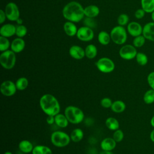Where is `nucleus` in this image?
I'll use <instances>...</instances> for the list:
<instances>
[{"label": "nucleus", "mask_w": 154, "mask_h": 154, "mask_svg": "<svg viewBox=\"0 0 154 154\" xmlns=\"http://www.w3.org/2000/svg\"><path fill=\"white\" fill-rule=\"evenodd\" d=\"M62 13L63 17L67 21L73 23L80 22L85 16L84 8L79 2L76 1L67 3L64 7Z\"/></svg>", "instance_id": "1"}, {"label": "nucleus", "mask_w": 154, "mask_h": 154, "mask_svg": "<svg viewBox=\"0 0 154 154\" xmlns=\"http://www.w3.org/2000/svg\"><path fill=\"white\" fill-rule=\"evenodd\" d=\"M42 110L47 116H56L60 113V105L57 99L51 94H45L40 99Z\"/></svg>", "instance_id": "2"}, {"label": "nucleus", "mask_w": 154, "mask_h": 154, "mask_svg": "<svg viewBox=\"0 0 154 154\" xmlns=\"http://www.w3.org/2000/svg\"><path fill=\"white\" fill-rule=\"evenodd\" d=\"M64 115L68 121L72 124L80 123L84 118V114L82 109L75 106H68L64 110Z\"/></svg>", "instance_id": "3"}, {"label": "nucleus", "mask_w": 154, "mask_h": 154, "mask_svg": "<svg viewBox=\"0 0 154 154\" xmlns=\"http://www.w3.org/2000/svg\"><path fill=\"white\" fill-rule=\"evenodd\" d=\"M70 140V137L67 133L60 131H55L51 135L52 144L58 147H63L67 146Z\"/></svg>", "instance_id": "4"}, {"label": "nucleus", "mask_w": 154, "mask_h": 154, "mask_svg": "<svg viewBox=\"0 0 154 154\" xmlns=\"http://www.w3.org/2000/svg\"><path fill=\"white\" fill-rule=\"evenodd\" d=\"M112 41L117 45H123L127 40V32L124 26L118 25L114 26L110 32Z\"/></svg>", "instance_id": "5"}, {"label": "nucleus", "mask_w": 154, "mask_h": 154, "mask_svg": "<svg viewBox=\"0 0 154 154\" xmlns=\"http://www.w3.org/2000/svg\"><path fill=\"white\" fill-rule=\"evenodd\" d=\"M16 61L15 52L11 50H7L0 55V63L5 69L10 70L14 67Z\"/></svg>", "instance_id": "6"}, {"label": "nucleus", "mask_w": 154, "mask_h": 154, "mask_svg": "<svg viewBox=\"0 0 154 154\" xmlns=\"http://www.w3.org/2000/svg\"><path fill=\"white\" fill-rule=\"evenodd\" d=\"M96 66L100 72L105 73L112 72L115 69L113 61L107 57H102L99 59L96 63Z\"/></svg>", "instance_id": "7"}, {"label": "nucleus", "mask_w": 154, "mask_h": 154, "mask_svg": "<svg viewBox=\"0 0 154 154\" xmlns=\"http://www.w3.org/2000/svg\"><path fill=\"white\" fill-rule=\"evenodd\" d=\"M137 53V49L133 45H125L119 50L120 57L125 60H131L135 58Z\"/></svg>", "instance_id": "8"}, {"label": "nucleus", "mask_w": 154, "mask_h": 154, "mask_svg": "<svg viewBox=\"0 0 154 154\" xmlns=\"http://www.w3.org/2000/svg\"><path fill=\"white\" fill-rule=\"evenodd\" d=\"M7 18L10 21H16L20 17V11L17 5L12 2H8L5 8Z\"/></svg>", "instance_id": "9"}, {"label": "nucleus", "mask_w": 154, "mask_h": 154, "mask_svg": "<svg viewBox=\"0 0 154 154\" xmlns=\"http://www.w3.org/2000/svg\"><path fill=\"white\" fill-rule=\"evenodd\" d=\"M76 35L81 41L89 42L93 38L94 32L91 28L84 26L78 29Z\"/></svg>", "instance_id": "10"}, {"label": "nucleus", "mask_w": 154, "mask_h": 154, "mask_svg": "<svg viewBox=\"0 0 154 154\" xmlns=\"http://www.w3.org/2000/svg\"><path fill=\"white\" fill-rule=\"evenodd\" d=\"M0 90L1 93L5 96H13L17 90L16 84L10 80L4 81L0 87Z\"/></svg>", "instance_id": "11"}, {"label": "nucleus", "mask_w": 154, "mask_h": 154, "mask_svg": "<svg viewBox=\"0 0 154 154\" xmlns=\"http://www.w3.org/2000/svg\"><path fill=\"white\" fill-rule=\"evenodd\" d=\"M127 31L131 36L135 37L142 34L143 26L138 22L133 21L128 24Z\"/></svg>", "instance_id": "12"}, {"label": "nucleus", "mask_w": 154, "mask_h": 154, "mask_svg": "<svg viewBox=\"0 0 154 154\" xmlns=\"http://www.w3.org/2000/svg\"><path fill=\"white\" fill-rule=\"evenodd\" d=\"M142 34L146 40L154 42V22H148L144 25Z\"/></svg>", "instance_id": "13"}, {"label": "nucleus", "mask_w": 154, "mask_h": 154, "mask_svg": "<svg viewBox=\"0 0 154 154\" xmlns=\"http://www.w3.org/2000/svg\"><path fill=\"white\" fill-rule=\"evenodd\" d=\"M16 26L13 24L7 23L3 25L0 29V34L5 37H10L16 34Z\"/></svg>", "instance_id": "14"}, {"label": "nucleus", "mask_w": 154, "mask_h": 154, "mask_svg": "<svg viewBox=\"0 0 154 154\" xmlns=\"http://www.w3.org/2000/svg\"><path fill=\"white\" fill-rule=\"evenodd\" d=\"M69 54L70 57L76 60H81L85 56V50L78 45H73L70 48Z\"/></svg>", "instance_id": "15"}, {"label": "nucleus", "mask_w": 154, "mask_h": 154, "mask_svg": "<svg viewBox=\"0 0 154 154\" xmlns=\"http://www.w3.org/2000/svg\"><path fill=\"white\" fill-rule=\"evenodd\" d=\"M25 46V42L22 38L17 37L14 38L11 43V50L15 53H19L22 52Z\"/></svg>", "instance_id": "16"}, {"label": "nucleus", "mask_w": 154, "mask_h": 154, "mask_svg": "<svg viewBox=\"0 0 154 154\" xmlns=\"http://www.w3.org/2000/svg\"><path fill=\"white\" fill-rule=\"evenodd\" d=\"M116 141L113 138H105L100 143V147L103 150L111 151L116 146Z\"/></svg>", "instance_id": "17"}, {"label": "nucleus", "mask_w": 154, "mask_h": 154, "mask_svg": "<svg viewBox=\"0 0 154 154\" xmlns=\"http://www.w3.org/2000/svg\"><path fill=\"white\" fill-rule=\"evenodd\" d=\"M63 28L65 33L69 37H73L76 35L78 28L76 25L70 21H67L63 25Z\"/></svg>", "instance_id": "18"}, {"label": "nucleus", "mask_w": 154, "mask_h": 154, "mask_svg": "<svg viewBox=\"0 0 154 154\" xmlns=\"http://www.w3.org/2000/svg\"><path fill=\"white\" fill-rule=\"evenodd\" d=\"M99 7L95 5H90L84 8V15L87 17H96L99 15Z\"/></svg>", "instance_id": "19"}, {"label": "nucleus", "mask_w": 154, "mask_h": 154, "mask_svg": "<svg viewBox=\"0 0 154 154\" xmlns=\"http://www.w3.org/2000/svg\"><path fill=\"white\" fill-rule=\"evenodd\" d=\"M18 147L19 150L25 153L32 152L34 149L32 144L29 141L26 140H23L20 141Z\"/></svg>", "instance_id": "20"}, {"label": "nucleus", "mask_w": 154, "mask_h": 154, "mask_svg": "<svg viewBox=\"0 0 154 154\" xmlns=\"http://www.w3.org/2000/svg\"><path fill=\"white\" fill-rule=\"evenodd\" d=\"M69 121L64 114H58L55 116V123L60 128H66L68 126Z\"/></svg>", "instance_id": "21"}, {"label": "nucleus", "mask_w": 154, "mask_h": 154, "mask_svg": "<svg viewBox=\"0 0 154 154\" xmlns=\"http://www.w3.org/2000/svg\"><path fill=\"white\" fill-rule=\"evenodd\" d=\"M112 111L116 113H121L126 109V104L122 100H117L112 102L111 106Z\"/></svg>", "instance_id": "22"}, {"label": "nucleus", "mask_w": 154, "mask_h": 154, "mask_svg": "<svg viewBox=\"0 0 154 154\" xmlns=\"http://www.w3.org/2000/svg\"><path fill=\"white\" fill-rule=\"evenodd\" d=\"M141 7L146 13H152L154 11V0H141Z\"/></svg>", "instance_id": "23"}, {"label": "nucleus", "mask_w": 154, "mask_h": 154, "mask_svg": "<svg viewBox=\"0 0 154 154\" xmlns=\"http://www.w3.org/2000/svg\"><path fill=\"white\" fill-rule=\"evenodd\" d=\"M85 55L87 58L89 59H93L95 58L97 54V49L95 45L93 44H90L87 45L85 48Z\"/></svg>", "instance_id": "24"}, {"label": "nucleus", "mask_w": 154, "mask_h": 154, "mask_svg": "<svg viewBox=\"0 0 154 154\" xmlns=\"http://www.w3.org/2000/svg\"><path fill=\"white\" fill-rule=\"evenodd\" d=\"M84 137V132L82 129L79 128H76L73 129L70 134V137L71 140L74 143L79 142Z\"/></svg>", "instance_id": "25"}, {"label": "nucleus", "mask_w": 154, "mask_h": 154, "mask_svg": "<svg viewBox=\"0 0 154 154\" xmlns=\"http://www.w3.org/2000/svg\"><path fill=\"white\" fill-rule=\"evenodd\" d=\"M32 154H52V150L44 145H37L34 147Z\"/></svg>", "instance_id": "26"}, {"label": "nucleus", "mask_w": 154, "mask_h": 154, "mask_svg": "<svg viewBox=\"0 0 154 154\" xmlns=\"http://www.w3.org/2000/svg\"><path fill=\"white\" fill-rule=\"evenodd\" d=\"M97 39L99 42L102 45H107L109 43L111 40V35L107 32L102 31L98 34Z\"/></svg>", "instance_id": "27"}, {"label": "nucleus", "mask_w": 154, "mask_h": 154, "mask_svg": "<svg viewBox=\"0 0 154 154\" xmlns=\"http://www.w3.org/2000/svg\"><path fill=\"white\" fill-rule=\"evenodd\" d=\"M106 126L111 131H116L119 129V121L114 117H108L105 121Z\"/></svg>", "instance_id": "28"}, {"label": "nucleus", "mask_w": 154, "mask_h": 154, "mask_svg": "<svg viewBox=\"0 0 154 154\" xmlns=\"http://www.w3.org/2000/svg\"><path fill=\"white\" fill-rule=\"evenodd\" d=\"M144 102L147 105H150L154 102V90H147L143 95Z\"/></svg>", "instance_id": "29"}, {"label": "nucleus", "mask_w": 154, "mask_h": 154, "mask_svg": "<svg viewBox=\"0 0 154 154\" xmlns=\"http://www.w3.org/2000/svg\"><path fill=\"white\" fill-rule=\"evenodd\" d=\"M16 86L18 90H24L28 86V80L25 77H21L17 79L16 82Z\"/></svg>", "instance_id": "30"}, {"label": "nucleus", "mask_w": 154, "mask_h": 154, "mask_svg": "<svg viewBox=\"0 0 154 154\" xmlns=\"http://www.w3.org/2000/svg\"><path fill=\"white\" fill-rule=\"evenodd\" d=\"M137 63L141 66H146L148 63V57L143 52H138L135 57Z\"/></svg>", "instance_id": "31"}, {"label": "nucleus", "mask_w": 154, "mask_h": 154, "mask_svg": "<svg viewBox=\"0 0 154 154\" xmlns=\"http://www.w3.org/2000/svg\"><path fill=\"white\" fill-rule=\"evenodd\" d=\"M11 46L9 40L5 37L0 36V51L4 52L8 50V48Z\"/></svg>", "instance_id": "32"}, {"label": "nucleus", "mask_w": 154, "mask_h": 154, "mask_svg": "<svg viewBox=\"0 0 154 154\" xmlns=\"http://www.w3.org/2000/svg\"><path fill=\"white\" fill-rule=\"evenodd\" d=\"M146 38L143 36V34L140 35L138 36L135 37L133 41H132V43L133 45L137 48H141L142 47L145 42H146Z\"/></svg>", "instance_id": "33"}, {"label": "nucleus", "mask_w": 154, "mask_h": 154, "mask_svg": "<svg viewBox=\"0 0 154 154\" xmlns=\"http://www.w3.org/2000/svg\"><path fill=\"white\" fill-rule=\"evenodd\" d=\"M129 16H128V14L125 13H122L120 14L117 18V23L119 25H120L122 26H124L128 25L129 23Z\"/></svg>", "instance_id": "34"}, {"label": "nucleus", "mask_w": 154, "mask_h": 154, "mask_svg": "<svg viewBox=\"0 0 154 154\" xmlns=\"http://www.w3.org/2000/svg\"><path fill=\"white\" fill-rule=\"evenodd\" d=\"M27 34V28L23 25H17L16 29V35L20 38H22Z\"/></svg>", "instance_id": "35"}, {"label": "nucleus", "mask_w": 154, "mask_h": 154, "mask_svg": "<svg viewBox=\"0 0 154 154\" xmlns=\"http://www.w3.org/2000/svg\"><path fill=\"white\" fill-rule=\"evenodd\" d=\"M112 138L117 143H119V142L122 141L124 138L123 132L121 129H119L116 130L113 134Z\"/></svg>", "instance_id": "36"}, {"label": "nucleus", "mask_w": 154, "mask_h": 154, "mask_svg": "<svg viewBox=\"0 0 154 154\" xmlns=\"http://www.w3.org/2000/svg\"><path fill=\"white\" fill-rule=\"evenodd\" d=\"M112 103V100L109 97H104L100 100L101 106L105 108H111Z\"/></svg>", "instance_id": "37"}, {"label": "nucleus", "mask_w": 154, "mask_h": 154, "mask_svg": "<svg viewBox=\"0 0 154 154\" xmlns=\"http://www.w3.org/2000/svg\"><path fill=\"white\" fill-rule=\"evenodd\" d=\"M147 82L150 88L154 90V71L150 72L147 76Z\"/></svg>", "instance_id": "38"}, {"label": "nucleus", "mask_w": 154, "mask_h": 154, "mask_svg": "<svg viewBox=\"0 0 154 154\" xmlns=\"http://www.w3.org/2000/svg\"><path fill=\"white\" fill-rule=\"evenodd\" d=\"M145 14H146V12L145 11L142 9L141 8H138L135 11V13H134V16L135 17L136 19H141L142 18L144 17V16H145Z\"/></svg>", "instance_id": "39"}, {"label": "nucleus", "mask_w": 154, "mask_h": 154, "mask_svg": "<svg viewBox=\"0 0 154 154\" xmlns=\"http://www.w3.org/2000/svg\"><path fill=\"white\" fill-rule=\"evenodd\" d=\"M84 24L86 26L90 27V28H93L94 26L95 25V22L94 21V20L93 19V18H90V17H87L85 20H84Z\"/></svg>", "instance_id": "40"}, {"label": "nucleus", "mask_w": 154, "mask_h": 154, "mask_svg": "<svg viewBox=\"0 0 154 154\" xmlns=\"http://www.w3.org/2000/svg\"><path fill=\"white\" fill-rule=\"evenodd\" d=\"M6 18H7V16H6L5 11H4L2 9L0 10V23L2 24L5 22Z\"/></svg>", "instance_id": "41"}, {"label": "nucleus", "mask_w": 154, "mask_h": 154, "mask_svg": "<svg viewBox=\"0 0 154 154\" xmlns=\"http://www.w3.org/2000/svg\"><path fill=\"white\" fill-rule=\"evenodd\" d=\"M46 122L48 125H52L54 123H55V116H48L46 118Z\"/></svg>", "instance_id": "42"}, {"label": "nucleus", "mask_w": 154, "mask_h": 154, "mask_svg": "<svg viewBox=\"0 0 154 154\" xmlns=\"http://www.w3.org/2000/svg\"><path fill=\"white\" fill-rule=\"evenodd\" d=\"M149 137H150V140H151L153 143H154V128H153V129L150 132Z\"/></svg>", "instance_id": "43"}, {"label": "nucleus", "mask_w": 154, "mask_h": 154, "mask_svg": "<svg viewBox=\"0 0 154 154\" xmlns=\"http://www.w3.org/2000/svg\"><path fill=\"white\" fill-rule=\"evenodd\" d=\"M16 22V23H17V24L18 25H22V23H23V20H22V19H20V17H19Z\"/></svg>", "instance_id": "44"}, {"label": "nucleus", "mask_w": 154, "mask_h": 154, "mask_svg": "<svg viewBox=\"0 0 154 154\" xmlns=\"http://www.w3.org/2000/svg\"><path fill=\"white\" fill-rule=\"evenodd\" d=\"M100 154H114L111 151H106V150H103L100 153Z\"/></svg>", "instance_id": "45"}, {"label": "nucleus", "mask_w": 154, "mask_h": 154, "mask_svg": "<svg viewBox=\"0 0 154 154\" xmlns=\"http://www.w3.org/2000/svg\"><path fill=\"white\" fill-rule=\"evenodd\" d=\"M150 123V125H151L153 128H154V115H153V116H152V117L151 118Z\"/></svg>", "instance_id": "46"}, {"label": "nucleus", "mask_w": 154, "mask_h": 154, "mask_svg": "<svg viewBox=\"0 0 154 154\" xmlns=\"http://www.w3.org/2000/svg\"><path fill=\"white\" fill-rule=\"evenodd\" d=\"M151 18L152 19V21L154 22V11L151 13Z\"/></svg>", "instance_id": "47"}, {"label": "nucleus", "mask_w": 154, "mask_h": 154, "mask_svg": "<svg viewBox=\"0 0 154 154\" xmlns=\"http://www.w3.org/2000/svg\"><path fill=\"white\" fill-rule=\"evenodd\" d=\"M4 154H13L11 152H9V151H7V152H5Z\"/></svg>", "instance_id": "48"}]
</instances>
